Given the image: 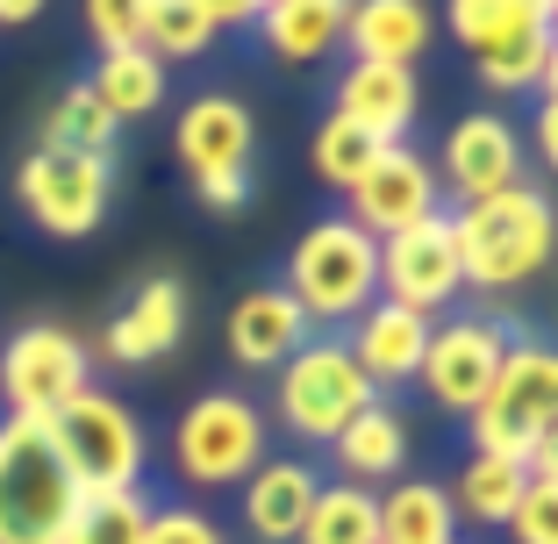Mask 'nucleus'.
<instances>
[{
  "label": "nucleus",
  "instance_id": "obj_32",
  "mask_svg": "<svg viewBox=\"0 0 558 544\" xmlns=\"http://www.w3.org/2000/svg\"><path fill=\"white\" fill-rule=\"evenodd\" d=\"M558 473H530V487H523V501L509 509V537L515 544H558V487H551Z\"/></svg>",
  "mask_w": 558,
  "mask_h": 544
},
{
  "label": "nucleus",
  "instance_id": "obj_23",
  "mask_svg": "<svg viewBox=\"0 0 558 544\" xmlns=\"http://www.w3.org/2000/svg\"><path fill=\"white\" fill-rule=\"evenodd\" d=\"M329 451H337V466H344L351 487H373V480H395L401 466H409V423H401L387 401H373L365 415H351L337 437H329Z\"/></svg>",
  "mask_w": 558,
  "mask_h": 544
},
{
  "label": "nucleus",
  "instance_id": "obj_36",
  "mask_svg": "<svg viewBox=\"0 0 558 544\" xmlns=\"http://www.w3.org/2000/svg\"><path fill=\"white\" fill-rule=\"evenodd\" d=\"M244 194H251V172H201V180H194V201L215 208V215L244 208Z\"/></svg>",
  "mask_w": 558,
  "mask_h": 544
},
{
  "label": "nucleus",
  "instance_id": "obj_25",
  "mask_svg": "<svg viewBox=\"0 0 558 544\" xmlns=\"http://www.w3.org/2000/svg\"><path fill=\"white\" fill-rule=\"evenodd\" d=\"M451 495L437 480H395L379 495V544H451Z\"/></svg>",
  "mask_w": 558,
  "mask_h": 544
},
{
  "label": "nucleus",
  "instance_id": "obj_33",
  "mask_svg": "<svg viewBox=\"0 0 558 544\" xmlns=\"http://www.w3.org/2000/svg\"><path fill=\"white\" fill-rule=\"evenodd\" d=\"M551 36H537V44H523V50H509V58H487L480 65V80L494 86V94H523V86H551Z\"/></svg>",
  "mask_w": 558,
  "mask_h": 544
},
{
  "label": "nucleus",
  "instance_id": "obj_40",
  "mask_svg": "<svg viewBox=\"0 0 558 544\" xmlns=\"http://www.w3.org/2000/svg\"><path fill=\"white\" fill-rule=\"evenodd\" d=\"M537 8H544V15H551V8H558V0H537Z\"/></svg>",
  "mask_w": 558,
  "mask_h": 544
},
{
  "label": "nucleus",
  "instance_id": "obj_28",
  "mask_svg": "<svg viewBox=\"0 0 558 544\" xmlns=\"http://www.w3.org/2000/svg\"><path fill=\"white\" fill-rule=\"evenodd\" d=\"M108 144H116V122L86 80L58 94V108L44 116V136H36V150H94V158H108Z\"/></svg>",
  "mask_w": 558,
  "mask_h": 544
},
{
  "label": "nucleus",
  "instance_id": "obj_10",
  "mask_svg": "<svg viewBox=\"0 0 558 544\" xmlns=\"http://www.w3.org/2000/svg\"><path fill=\"white\" fill-rule=\"evenodd\" d=\"M459 294L465 280H459V244H451V215L444 208L395 237H379V301H401V309L437 323V309H451Z\"/></svg>",
  "mask_w": 558,
  "mask_h": 544
},
{
  "label": "nucleus",
  "instance_id": "obj_29",
  "mask_svg": "<svg viewBox=\"0 0 558 544\" xmlns=\"http://www.w3.org/2000/svg\"><path fill=\"white\" fill-rule=\"evenodd\" d=\"M144 523H150V501L136 495V487H122V495H86L58 544H144Z\"/></svg>",
  "mask_w": 558,
  "mask_h": 544
},
{
  "label": "nucleus",
  "instance_id": "obj_38",
  "mask_svg": "<svg viewBox=\"0 0 558 544\" xmlns=\"http://www.w3.org/2000/svg\"><path fill=\"white\" fill-rule=\"evenodd\" d=\"M537 158H544V166H551V158H558V108H551V86H537Z\"/></svg>",
  "mask_w": 558,
  "mask_h": 544
},
{
  "label": "nucleus",
  "instance_id": "obj_9",
  "mask_svg": "<svg viewBox=\"0 0 558 544\" xmlns=\"http://www.w3.org/2000/svg\"><path fill=\"white\" fill-rule=\"evenodd\" d=\"M80 387H94V351L58 323H29L0 351V401L22 423H50Z\"/></svg>",
  "mask_w": 558,
  "mask_h": 544
},
{
  "label": "nucleus",
  "instance_id": "obj_12",
  "mask_svg": "<svg viewBox=\"0 0 558 544\" xmlns=\"http://www.w3.org/2000/svg\"><path fill=\"white\" fill-rule=\"evenodd\" d=\"M429 172H437V186H451L459 208H473V201H487V194L523 186L530 158H523V136H515L509 116H465V122H451V136H444Z\"/></svg>",
  "mask_w": 558,
  "mask_h": 544
},
{
  "label": "nucleus",
  "instance_id": "obj_4",
  "mask_svg": "<svg viewBox=\"0 0 558 544\" xmlns=\"http://www.w3.org/2000/svg\"><path fill=\"white\" fill-rule=\"evenodd\" d=\"M86 487L50 445V423H0V544H58Z\"/></svg>",
  "mask_w": 558,
  "mask_h": 544
},
{
  "label": "nucleus",
  "instance_id": "obj_35",
  "mask_svg": "<svg viewBox=\"0 0 558 544\" xmlns=\"http://www.w3.org/2000/svg\"><path fill=\"white\" fill-rule=\"evenodd\" d=\"M144 544H230V537H222L215 516H201V509H150Z\"/></svg>",
  "mask_w": 558,
  "mask_h": 544
},
{
  "label": "nucleus",
  "instance_id": "obj_19",
  "mask_svg": "<svg viewBox=\"0 0 558 544\" xmlns=\"http://www.w3.org/2000/svg\"><path fill=\"white\" fill-rule=\"evenodd\" d=\"M186 337V287L180 280H144L136 287V301L108 323V337H100V351L116 365H150L165 359V351Z\"/></svg>",
  "mask_w": 558,
  "mask_h": 544
},
{
  "label": "nucleus",
  "instance_id": "obj_14",
  "mask_svg": "<svg viewBox=\"0 0 558 544\" xmlns=\"http://www.w3.org/2000/svg\"><path fill=\"white\" fill-rule=\"evenodd\" d=\"M251 144H258V122L236 94H194L180 108V130H172V150L194 180L201 172H244Z\"/></svg>",
  "mask_w": 558,
  "mask_h": 544
},
{
  "label": "nucleus",
  "instance_id": "obj_3",
  "mask_svg": "<svg viewBox=\"0 0 558 544\" xmlns=\"http://www.w3.org/2000/svg\"><path fill=\"white\" fill-rule=\"evenodd\" d=\"M287 301L308 315V330H337V323H359L379 301V237H365L351 215H323L308 222L287 258Z\"/></svg>",
  "mask_w": 558,
  "mask_h": 544
},
{
  "label": "nucleus",
  "instance_id": "obj_24",
  "mask_svg": "<svg viewBox=\"0 0 558 544\" xmlns=\"http://www.w3.org/2000/svg\"><path fill=\"white\" fill-rule=\"evenodd\" d=\"M94 100L108 108V122H144V116H158L165 108V65L150 58L144 44H130V50H100V65H94Z\"/></svg>",
  "mask_w": 558,
  "mask_h": 544
},
{
  "label": "nucleus",
  "instance_id": "obj_34",
  "mask_svg": "<svg viewBox=\"0 0 558 544\" xmlns=\"http://www.w3.org/2000/svg\"><path fill=\"white\" fill-rule=\"evenodd\" d=\"M144 15H150V0H86V36L100 50H130L144 44Z\"/></svg>",
  "mask_w": 558,
  "mask_h": 544
},
{
  "label": "nucleus",
  "instance_id": "obj_16",
  "mask_svg": "<svg viewBox=\"0 0 558 544\" xmlns=\"http://www.w3.org/2000/svg\"><path fill=\"white\" fill-rule=\"evenodd\" d=\"M423 344H429V315L401 309V301H373V309L351 323V337H344V351L359 359V373L373 379V387H401V379H415Z\"/></svg>",
  "mask_w": 558,
  "mask_h": 544
},
{
  "label": "nucleus",
  "instance_id": "obj_30",
  "mask_svg": "<svg viewBox=\"0 0 558 544\" xmlns=\"http://www.w3.org/2000/svg\"><path fill=\"white\" fill-rule=\"evenodd\" d=\"M215 44V22L201 15V0H150L144 15V50L158 65H180V58H201Z\"/></svg>",
  "mask_w": 558,
  "mask_h": 544
},
{
  "label": "nucleus",
  "instance_id": "obj_6",
  "mask_svg": "<svg viewBox=\"0 0 558 544\" xmlns=\"http://www.w3.org/2000/svg\"><path fill=\"white\" fill-rule=\"evenodd\" d=\"M50 445H58V459L72 466V480L86 495H122V487L144 480V430L100 387H80L65 409L50 415Z\"/></svg>",
  "mask_w": 558,
  "mask_h": 544
},
{
  "label": "nucleus",
  "instance_id": "obj_13",
  "mask_svg": "<svg viewBox=\"0 0 558 544\" xmlns=\"http://www.w3.org/2000/svg\"><path fill=\"white\" fill-rule=\"evenodd\" d=\"M423 215H437V172H429V158L415 144H379V158L351 186V222L365 237H395L409 222H423Z\"/></svg>",
  "mask_w": 558,
  "mask_h": 544
},
{
  "label": "nucleus",
  "instance_id": "obj_27",
  "mask_svg": "<svg viewBox=\"0 0 558 544\" xmlns=\"http://www.w3.org/2000/svg\"><path fill=\"white\" fill-rule=\"evenodd\" d=\"M523 487H530V466H515V459H480L473 451V466L459 473V487H451V516H465V523H509V509L523 501Z\"/></svg>",
  "mask_w": 558,
  "mask_h": 544
},
{
  "label": "nucleus",
  "instance_id": "obj_18",
  "mask_svg": "<svg viewBox=\"0 0 558 544\" xmlns=\"http://www.w3.org/2000/svg\"><path fill=\"white\" fill-rule=\"evenodd\" d=\"M301 344H308V315L287 301V287H251L230 309V351L251 373H279Z\"/></svg>",
  "mask_w": 558,
  "mask_h": 544
},
{
  "label": "nucleus",
  "instance_id": "obj_20",
  "mask_svg": "<svg viewBox=\"0 0 558 544\" xmlns=\"http://www.w3.org/2000/svg\"><path fill=\"white\" fill-rule=\"evenodd\" d=\"M344 22H351V0H265L251 29L265 36V50L279 65H315L344 44Z\"/></svg>",
  "mask_w": 558,
  "mask_h": 544
},
{
  "label": "nucleus",
  "instance_id": "obj_26",
  "mask_svg": "<svg viewBox=\"0 0 558 544\" xmlns=\"http://www.w3.org/2000/svg\"><path fill=\"white\" fill-rule=\"evenodd\" d=\"M294 544H379V495L373 487H351V480L315 487L308 523H301Z\"/></svg>",
  "mask_w": 558,
  "mask_h": 544
},
{
  "label": "nucleus",
  "instance_id": "obj_5",
  "mask_svg": "<svg viewBox=\"0 0 558 544\" xmlns=\"http://www.w3.org/2000/svg\"><path fill=\"white\" fill-rule=\"evenodd\" d=\"M172 466L194 487H244L265 466V409L236 387L186 401V415L172 423Z\"/></svg>",
  "mask_w": 558,
  "mask_h": 544
},
{
  "label": "nucleus",
  "instance_id": "obj_39",
  "mask_svg": "<svg viewBox=\"0 0 558 544\" xmlns=\"http://www.w3.org/2000/svg\"><path fill=\"white\" fill-rule=\"evenodd\" d=\"M50 0H0V29H22V22H36Z\"/></svg>",
  "mask_w": 558,
  "mask_h": 544
},
{
  "label": "nucleus",
  "instance_id": "obj_31",
  "mask_svg": "<svg viewBox=\"0 0 558 544\" xmlns=\"http://www.w3.org/2000/svg\"><path fill=\"white\" fill-rule=\"evenodd\" d=\"M379 158V144L359 130V122H344V116H323V130H315V144H308V166H315V180L323 186H359V172Z\"/></svg>",
  "mask_w": 558,
  "mask_h": 544
},
{
  "label": "nucleus",
  "instance_id": "obj_22",
  "mask_svg": "<svg viewBox=\"0 0 558 544\" xmlns=\"http://www.w3.org/2000/svg\"><path fill=\"white\" fill-rule=\"evenodd\" d=\"M451 36L487 65V58H509V50L551 36V15L537 0H451Z\"/></svg>",
  "mask_w": 558,
  "mask_h": 544
},
{
  "label": "nucleus",
  "instance_id": "obj_1",
  "mask_svg": "<svg viewBox=\"0 0 558 544\" xmlns=\"http://www.w3.org/2000/svg\"><path fill=\"white\" fill-rule=\"evenodd\" d=\"M451 244H459L465 294H523L551 265V201L530 180L509 194H487L451 215Z\"/></svg>",
  "mask_w": 558,
  "mask_h": 544
},
{
  "label": "nucleus",
  "instance_id": "obj_2",
  "mask_svg": "<svg viewBox=\"0 0 558 544\" xmlns=\"http://www.w3.org/2000/svg\"><path fill=\"white\" fill-rule=\"evenodd\" d=\"M473 451L558 473V359L544 344H509L501 373L473 401Z\"/></svg>",
  "mask_w": 558,
  "mask_h": 544
},
{
  "label": "nucleus",
  "instance_id": "obj_7",
  "mask_svg": "<svg viewBox=\"0 0 558 544\" xmlns=\"http://www.w3.org/2000/svg\"><path fill=\"white\" fill-rule=\"evenodd\" d=\"M373 401H379V387L359 373V359L337 337H308L294 359L279 365V423L294 430V437H308V445H329Z\"/></svg>",
  "mask_w": 558,
  "mask_h": 544
},
{
  "label": "nucleus",
  "instance_id": "obj_21",
  "mask_svg": "<svg viewBox=\"0 0 558 544\" xmlns=\"http://www.w3.org/2000/svg\"><path fill=\"white\" fill-rule=\"evenodd\" d=\"M315 487H323V480H315L301 459H265L258 473L244 480V530L258 544H294L301 523H308Z\"/></svg>",
  "mask_w": 558,
  "mask_h": 544
},
{
  "label": "nucleus",
  "instance_id": "obj_17",
  "mask_svg": "<svg viewBox=\"0 0 558 544\" xmlns=\"http://www.w3.org/2000/svg\"><path fill=\"white\" fill-rule=\"evenodd\" d=\"M437 36V15L429 0H351V22H344V44L359 65H409L429 50Z\"/></svg>",
  "mask_w": 558,
  "mask_h": 544
},
{
  "label": "nucleus",
  "instance_id": "obj_15",
  "mask_svg": "<svg viewBox=\"0 0 558 544\" xmlns=\"http://www.w3.org/2000/svg\"><path fill=\"white\" fill-rule=\"evenodd\" d=\"M415 108H423V86H415L409 65H359V58H351V72L337 80V108H329V116L359 122L373 144H401Z\"/></svg>",
  "mask_w": 558,
  "mask_h": 544
},
{
  "label": "nucleus",
  "instance_id": "obj_8",
  "mask_svg": "<svg viewBox=\"0 0 558 544\" xmlns=\"http://www.w3.org/2000/svg\"><path fill=\"white\" fill-rule=\"evenodd\" d=\"M116 194V172L94 150H29L15 166V201L44 237H94Z\"/></svg>",
  "mask_w": 558,
  "mask_h": 544
},
{
  "label": "nucleus",
  "instance_id": "obj_37",
  "mask_svg": "<svg viewBox=\"0 0 558 544\" xmlns=\"http://www.w3.org/2000/svg\"><path fill=\"white\" fill-rule=\"evenodd\" d=\"M265 0H201V15L215 22V29H236V22H258Z\"/></svg>",
  "mask_w": 558,
  "mask_h": 544
},
{
  "label": "nucleus",
  "instance_id": "obj_11",
  "mask_svg": "<svg viewBox=\"0 0 558 544\" xmlns=\"http://www.w3.org/2000/svg\"><path fill=\"white\" fill-rule=\"evenodd\" d=\"M501 351H509V330L494 315H444L429 323V344H423V395L451 415H473V401L487 395V379L501 373Z\"/></svg>",
  "mask_w": 558,
  "mask_h": 544
}]
</instances>
